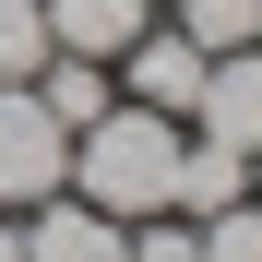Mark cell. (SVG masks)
<instances>
[{
	"label": "cell",
	"mask_w": 262,
	"mask_h": 262,
	"mask_svg": "<svg viewBox=\"0 0 262 262\" xmlns=\"http://www.w3.org/2000/svg\"><path fill=\"white\" fill-rule=\"evenodd\" d=\"M72 179V131L48 119L36 83H0V203H48Z\"/></svg>",
	"instance_id": "obj_2"
},
{
	"label": "cell",
	"mask_w": 262,
	"mask_h": 262,
	"mask_svg": "<svg viewBox=\"0 0 262 262\" xmlns=\"http://www.w3.org/2000/svg\"><path fill=\"white\" fill-rule=\"evenodd\" d=\"M48 72V0H0V83Z\"/></svg>",
	"instance_id": "obj_9"
},
{
	"label": "cell",
	"mask_w": 262,
	"mask_h": 262,
	"mask_svg": "<svg viewBox=\"0 0 262 262\" xmlns=\"http://www.w3.org/2000/svg\"><path fill=\"white\" fill-rule=\"evenodd\" d=\"M72 179L96 214H167V191H179V119L167 107H107L72 131Z\"/></svg>",
	"instance_id": "obj_1"
},
{
	"label": "cell",
	"mask_w": 262,
	"mask_h": 262,
	"mask_svg": "<svg viewBox=\"0 0 262 262\" xmlns=\"http://www.w3.org/2000/svg\"><path fill=\"white\" fill-rule=\"evenodd\" d=\"M155 0H48V48H83V60H119L143 36Z\"/></svg>",
	"instance_id": "obj_6"
},
{
	"label": "cell",
	"mask_w": 262,
	"mask_h": 262,
	"mask_svg": "<svg viewBox=\"0 0 262 262\" xmlns=\"http://www.w3.org/2000/svg\"><path fill=\"white\" fill-rule=\"evenodd\" d=\"M36 96H48V119H60V131H83V119H107V72L83 60V48H48Z\"/></svg>",
	"instance_id": "obj_8"
},
{
	"label": "cell",
	"mask_w": 262,
	"mask_h": 262,
	"mask_svg": "<svg viewBox=\"0 0 262 262\" xmlns=\"http://www.w3.org/2000/svg\"><path fill=\"white\" fill-rule=\"evenodd\" d=\"M214 143H238V155H262V48H227L203 72V107H191Z\"/></svg>",
	"instance_id": "obj_4"
},
{
	"label": "cell",
	"mask_w": 262,
	"mask_h": 262,
	"mask_svg": "<svg viewBox=\"0 0 262 262\" xmlns=\"http://www.w3.org/2000/svg\"><path fill=\"white\" fill-rule=\"evenodd\" d=\"M203 262H262V203H227V214H203Z\"/></svg>",
	"instance_id": "obj_11"
},
{
	"label": "cell",
	"mask_w": 262,
	"mask_h": 262,
	"mask_svg": "<svg viewBox=\"0 0 262 262\" xmlns=\"http://www.w3.org/2000/svg\"><path fill=\"white\" fill-rule=\"evenodd\" d=\"M179 36H191L203 60H227V48H250V36H262V0H191Z\"/></svg>",
	"instance_id": "obj_10"
},
{
	"label": "cell",
	"mask_w": 262,
	"mask_h": 262,
	"mask_svg": "<svg viewBox=\"0 0 262 262\" xmlns=\"http://www.w3.org/2000/svg\"><path fill=\"white\" fill-rule=\"evenodd\" d=\"M119 262H203V238H191V227H143Z\"/></svg>",
	"instance_id": "obj_12"
},
{
	"label": "cell",
	"mask_w": 262,
	"mask_h": 262,
	"mask_svg": "<svg viewBox=\"0 0 262 262\" xmlns=\"http://www.w3.org/2000/svg\"><path fill=\"white\" fill-rule=\"evenodd\" d=\"M167 203H191V214L250 203V155H238V143H214V131H203V143H179V191H167Z\"/></svg>",
	"instance_id": "obj_7"
},
{
	"label": "cell",
	"mask_w": 262,
	"mask_h": 262,
	"mask_svg": "<svg viewBox=\"0 0 262 262\" xmlns=\"http://www.w3.org/2000/svg\"><path fill=\"white\" fill-rule=\"evenodd\" d=\"M131 238H119V214H96V203H36V227H24V262H119Z\"/></svg>",
	"instance_id": "obj_5"
},
{
	"label": "cell",
	"mask_w": 262,
	"mask_h": 262,
	"mask_svg": "<svg viewBox=\"0 0 262 262\" xmlns=\"http://www.w3.org/2000/svg\"><path fill=\"white\" fill-rule=\"evenodd\" d=\"M119 60H131V107H167V119H191V107H203V72H214V60L191 48V36H155V24H143Z\"/></svg>",
	"instance_id": "obj_3"
},
{
	"label": "cell",
	"mask_w": 262,
	"mask_h": 262,
	"mask_svg": "<svg viewBox=\"0 0 262 262\" xmlns=\"http://www.w3.org/2000/svg\"><path fill=\"white\" fill-rule=\"evenodd\" d=\"M0 262H24V227H0Z\"/></svg>",
	"instance_id": "obj_13"
}]
</instances>
